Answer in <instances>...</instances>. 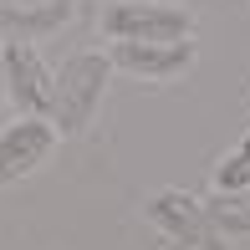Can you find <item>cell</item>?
I'll use <instances>...</instances> for the list:
<instances>
[{"label": "cell", "instance_id": "ba28073f", "mask_svg": "<svg viewBox=\"0 0 250 250\" xmlns=\"http://www.w3.org/2000/svg\"><path fill=\"white\" fill-rule=\"evenodd\" d=\"M204 204V220L214 225V235H250V184L240 189H214Z\"/></svg>", "mask_w": 250, "mask_h": 250}, {"label": "cell", "instance_id": "52a82bcc", "mask_svg": "<svg viewBox=\"0 0 250 250\" xmlns=\"http://www.w3.org/2000/svg\"><path fill=\"white\" fill-rule=\"evenodd\" d=\"M72 0H21V5H0V31L10 41H41L72 21Z\"/></svg>", "mask_w": 250, "mask_h": 250}, {"label": "cell", "instance_id": "5b68a950", "mask_svg": "<svg viewBox=\"0 0 250 250\" xmlns=\"http://www.w3.org/2000/svg\"><path fill=\"white\" fill-rule=\"evenodd\" d=\"M0 82H5V97L16 102L21 112L46 118L51 72H46V62L36 56V46H31V41H10V46H0Z\"/></svg>", "mask_w": 250, "mask_h": 250}, {"label": "cell", "instance_id": "8fae6325", "mask_svg": "<svg viewBox=\"0 0 250 250\" xmlns=\"http://www.w3.org/2000/svg\"><path fill=\"white\" fill-rule=\"evenodd\" d=\"M0 5H21V0H0Z\"/></svg>", "mask_w": 250, "mask_h": 250}, {"label": "cell", "instance_id": "6da1fadb", "mask_svg": "<svg viewBox=\"0 0 250 250\" xmlns=\"http://www.w3.org/2000/svg\"><path fill=\"white\" fill-rule=\"evenodd\" d=\"M107 82H112V62L102 51H77V56H66L62 66L51 72V102H46V123L56 133H82L87 123H92V112H97V102L102 92H107Z\"/></svg>", "mask_w": 250, "mask_h": 250}, {"label": "cell", "instance_id": "8992f818", "mask_svg": "<svg viewBox=\"0 0 250 250\" xmlns=\"http://www.w3.org/2000/svg\"><path fill=\"white\" fill-rule=\"evenodd\" d=\"M107 62L118 72L148 77V82H164V77H179L194 66V46L189 41H118L107 51Z\"/></svg>", "mask_w": 250, "mask_h": 250}, {"label": "cell", "instance_id": "3957f363", "mask_svg": "<svg viewBox=\"0 0 250 250\" xmlns=\"http://www.w3.org/2000/svg\"><path fill=\"white\" fill-rule=\"evenodd\" d=\"M148 225L184 250H220V235L204 220V204L194 194H184V189H158L148 199Z\"/></svg>", "mask_w": 250, "mask_h": 250}, {"label": "cell", "instance_id": "9c48e42d", "mask_svg": "<svg viewBox=\"0 0 250 250\" xmlns=\"http://www.w3.org/2000/svg\"><path fill=\"white\" fill-rule=\"evenodd\" d=\"M240 184H250V133L225 153V164L214 168V189H240Z\"/></svg>", "mask_w": 250, "mask_h": 250}, {"label": "cell", "instance_id": "30bf717a", "mask_svg": "<svg viewBox=\"0 0 250 250\" xmlns=\"http://www.w3.org/2000/svg\"><path fill=\"white\" fill-rule=\"evenodd\" d=\"M153 250H184V245H174V240H158V245H153Z\"/></svg>", "mask_w": 250, "mask_h": 250}, {"label": "cell", "instance_id": "7c38bea8", "mask_svg": "<svg viewBox=\"0 0 250 250\" xmlns=\"http://www.w3.org/2000/svg\"><path fill=\"white\" fill-rule=\"evenodd\" d=\"M0 97H5V82H0Z\"/></svg>", "mask_w": 250, "mask_h": 250}, {"label": "cell", "instance_id": "7a4b0ae2", "mask_svg": "<svg viewBox=\"0 0 250 250\" xmlns=\"http://www.w3.org/2000/svg\"><path fill=\"white\" fill-rule=\"evenodd\" d=\"M102 31L112 41H189L194 16L164 0H118L102 10Z\"/></svg>", "mask_w": 250, "mask_h": 250}, {"label": "cell", "instance_id": "277c9868", "mask_svg": "<svg viewBox=\"0 0 250 250\" xmlns=\"http://www.w3.org/2000/svg\"><path fill=\"white\" fill-rule=\"evenodd\" d=\"M51 148H56V128L46 118L21 112L16 123H5L0 128V184H16V179L36 174L51 158Z\"/></svg>", "mask_w": 250, "mask_h": 250}]
</instances>
